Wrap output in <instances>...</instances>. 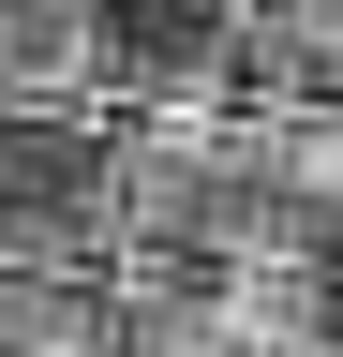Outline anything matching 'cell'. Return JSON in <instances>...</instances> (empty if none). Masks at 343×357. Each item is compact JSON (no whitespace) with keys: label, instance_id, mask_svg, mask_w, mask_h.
<instances>
[{"label":"cell","instance_id":"cell-1","mask_svg":"<svg viewBox=\"0 0 343 357\" xmlns=\"http://www.w3.org/2000/svg\"><path fill=\"white\" fill-rule=\"evenodd\" d=\"M0 253H105V105H15L0 119Z\"/></svg>","mask_w":343,"mask_h":357},{"label":"cell","instance_id":"cell-2","mask_svg":"<svg viewBox=\"0 0 343 357\" xmlns=\"http://www.w3.org/2000/svg\"><path fill=\"white\" fill-rule=\"evenodd\" d=\"M15 105H105V15L90 0H0V119Z\"/></svg>","mask_w":343,"mask_h":357}]
</instances>
